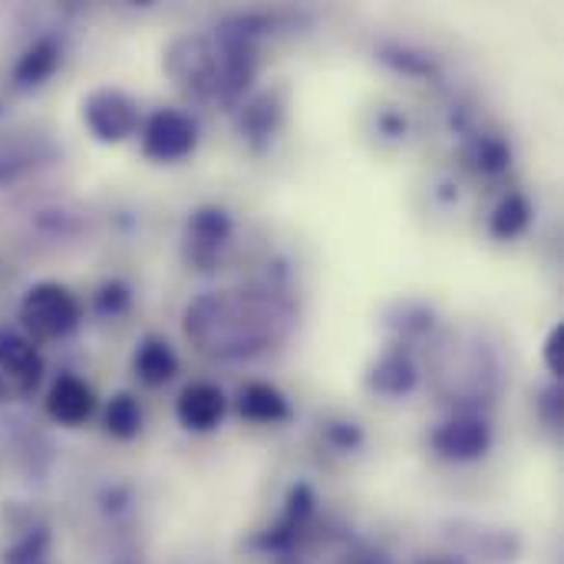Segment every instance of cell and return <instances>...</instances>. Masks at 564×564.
<instances>
[{"label":"cell","instance_id":"cell-12","mask_svg":"<svg viewBox=\"0 0 564 564\" xmlns=\"http://www.w3.org/2000/svg\"><path fill=\"white\" fill-rule=\"evenodd\" d=\"M525 225H529V202L522 195H512L509 202L499 205L496 221H492V231L499 238H516Z\"/></svg>","mask_w":564,"mask_h":564},{"label":"cell","instance_id":"cell-3","mask_svg":"<svg viewBox=\"0 0 564 564\" xmlns=\"http://www.w3.org/2000/svg\"><path fill=\"white\" fill-rule=\"evenodd\" d=\"M195 145V126L178 112H155L145 129V152L152 159H182Z\"/></svg>","mask_w":564,"mask_h":564},{"label":"cell","instance_id":"cell-1","mask_svg":"<svg viewBox=\"0 0 564 564\" xmlns=\"http://www.w3.org/2000/svg\"><path fill=\"white\" fill-rule=\"evenodd\" d=\"M20 317L26 324V330L40 340H50V337H63L66 330L76 327L79 321V304L76 297L59 288V284H40L26 294L23 307H20Z\"/></svg>","mask_w":564,"mask_h":564},{"label":"cell","instance_id":"cell-13","mask_svg":"<svg viewBox=\"0 0 564 564\" xmlns=\"http://www.w3.org/2000/svg\"><path fill=\"white\" fill-rule=\"evenodd\" d=\"M545 357H549V367L552 373H564V327H555L552 337H549V347H545Z\"/></svg>","mask_w":564,"mask_h":564},{"label":"cell","instance_id":"cell-4","mask_svg":"<svg viewBox=\"0 0 564 564\" xmlns=\"http://www.w3.org/2000/svg\"><path fill=\"white\" fill-rule=\"evenodd\" d=\"M40 357L33 350V344H26L17 334H0V373L20 390L26 393L36 380H40Z\"/></svg>","mask_w":564,"mask_h":564},{"label":"cell","instance_id":"cell-7","mask_svg":"<svg viewBox=\"0 0 564 564\" xmlns=\"http://www.w3.org/2000/svg\"><path fill=\"white\" fill-rule=\"evenodd\" d=\"M436 446L449 456V459H476L486 453L489 446V433L479 423H453L436 436Z\"/></svg>","mask_w":564,"mask_h":564},{"label":"cell","instance_id":"cell-14","mask_svg":"<svg viewBox=\"0 0 564 564\" xmlns=\"http://www.w3.org/2000/svg\"><path fill=\"white\" fill-rule=\"evenodd\" d=\"M426 564H459V562H453V558H433V562H426Z\"/></svg>","mask_w":564,"mask_h":564},{"label":"cell","instance_id":"cell-2","mask_svg":"<svg viewBox=\"0 0 564 564\" xmlns=\"http://www.w3.org/2000/svg\"><path fill=\"white\" fill-rule=\"evenodd\" d=\"M86 122L93 126V132L99 139L116 142V139H126L129 132H135L139 116H135V106L122 93L102 89V93L89 96V102H86Z\"/></svg>","mask_w":564,"mask_h":564},{"label":"cell","instance_id":"cell-6","mask_svg":"<svg viewBox=\"0 0 564 564\" xmlns=\"http://www.w3.org/2000/svg\"><path fill=\"white\" fill-rule=\"evenodd\" d=\"M46 410L53 420L59 423H83L89 413H93V390L76 380V377H59L50 390V400H46Z\"/></svg>","mask_w":564,"mask_h":564},{"label":"cell","instance_id":"cell-9","mask_svg":"<svg viewBox=\"0 0 564 564\" xmlns=\"http://www.w3.org/2000/svg\"><path fill=\"white\" fill-rule=\"evenodd\" d=\"M175 370H178V360H175V354L165 344L149 340V344L139 347V354H135V373H139L142 383L159 387V383L172 380Z\"/></svg>","mask_w":564,"mask_h":564},{"label":"cell","instance_id":"cell-8","mask_svg":"<svg viewBox=\"0 0 564 564\" xmlns=\"http://www.w3.org/2000/svg\"><path fill=\"white\" fill-rule=\"evenodd\" d=\"M238 410H241V416H248V420H254V423H278V420L288 416L284 397H281L274 387H268V383H248V387L241 390Z\"/></svg>","mask_w":564,"mask_h":564},{"label":"cell","instance_id":"cell-5","mask_svg":"<svg viewBox=\"0 0 564 564\" xmlns=\"http://www.w3.org/2000/svg\"><path fill=\"white\" fill-rule=\"evenodd\" d=\"M225 413V397L218 387L212 383H192L185 387V393L178 397V420L188 426V430H212Z\"/></svg>","mask_w":564,"mask_h":564},{"label":"cell","instance_id":"cell-10","mask_svg":"<svg viewBox=\"0 0 564 564\" xmlns=\"http://www.w3.org/2000/svg\"><path fill=\"white\" fill-rule=\"evenodd\" d=\"M53 69H56V46L43 40V43H33V46L23 53L20 66H17V79H23V83H40V79H46Z\"/></svg>","mask_w":564,"mask_h":564},{"label":"cell","instance_id":"cell-11","mask_svg":"<svg viewBox=\"0 0 564 564\" xmlns=\"http://www.w3.org/2000/svg\"><path fill=\"white\" fill-rule=\"evenodd\" d=\"M106 423H109V433L112 436H119V440H129V436H135L139 433V426H142V413H139V403L132 400V397H116L112 403H109V416H106Z\"/></svg>","mask_w":564,"mask_h":564}]
</instances>
